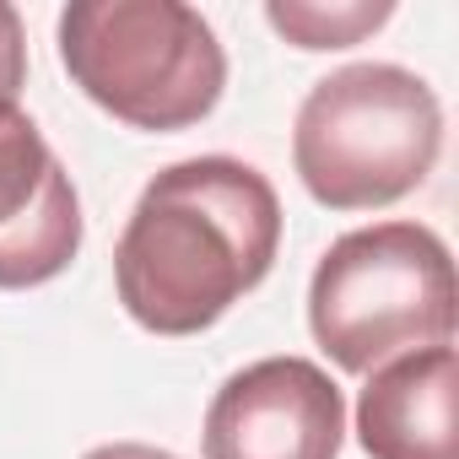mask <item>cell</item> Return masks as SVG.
<instances>
[{"label":"cell","mask_w":459,"mask_h":459,"mask_svg":"<svg viewBox=\"0 0 459 459\" xmlns=\"http://www.w3.org/2000/svg\"><path fill=\"white\" fill-rule=\"evenodd\" d=\"M276 249V184L238 157H189L141 189L114 249V287L141 330L200 335L271 276Z\"/></svg>","instance_id":"6da1fadb"},{"label":"cell","mask_w":459,"mask_h":459,"mask_svg":"<svg viewBox=\"0 0 459 459\" xmlns=\"http://www.w3.org/2000/svg\"><path fill=\"white\" fill-rule=\"evenodd\" d=\"M443 152V103L405 65H346L308 87L292 130L303 189L330 211H384L427 184Z\"/></svg>","instance_id":"7a4b0ae2"},{"label":"cell","mask_w":459,"mask_h":459,"mask_svg":"<svg viewBox=\"0 0 459 459\" xmlns=\"http://www.w3.org/2000/svg\"><path fill=\"white\" fill-rule=\"evenodd\" d=\"M60 65L130 130H189L227 87V55L184 0H71L60 12Z\"/></svg>","instance_id":"3957f363"},{"label":"cell","mask_w":459,"mask_h":459,"mask_svg":"<svg viewBox=\"0 0 459 459\" xmlns=\"http://www.w3.org/2000/svg\"><path fill=\"white\" fill-rule=\"evenodd\" d=\"M308 330L341 373L454 341V260L421 221H373L335 238L308 281Z\"/></svg>","instance_id":"277c9868"},{"label":"cell","mask_w":459,"mask_h":459,"mask_svg":"<svg viewBox=\"0 0 459 459\" xmlns=\"http://www.w3.org/2000/svg\"><path fill=\"white\" fill-rule=\"evenodd\" d=\"M346 394L308 357H265L227 378L205 411V459H335Z\"/></svg>","instance_id":"5b68a950"},{"label":"cell","mask_w":459,"mask_h":459,"mask_svg":"<svg viewBox=\"0 0 459 459\" xmlns=\"http://www.w3.org/2000/svg\"><path fill=\"white\" fill-rule=\"evenodd\" d=\"M82 255V200L44 130L0 103V292L55 281Z\"/></svg>","instance_id":"8992f818"},{"label":"cell","mask_w":459,"mask_h":459,"mask_svg":"<svg viewBox=\"0 0 459 459\" xmlns=\"http://www.w3.org/2000/svg\"><path fill=\"white\" fill-rule=\"evenodd\" d=\"M368 459H459V357L454 346L411 351L368 373L357 394Z\"/></svg>","instance_id":"52a82bcc"},{"label":"cell","mask_w":459,"mask_h":459,"mask_svg":"<svg viewBox=\"0 0 459 459\" xmlns=\"http://www.w3.org/2000/svg\"><path fill=\"white\" fill-rule=\"evenodd\" d=\"M265 17L298 49H351L368 33H378L394 17V6L389 0H341V6H319V0H271Z\"/></svg>","instance_id":"ba28073f"},{"label":"cell","mask_w":459,"mask_h":459,"mask_svg":"<svg viewBox=\"0 0 459 459\" xmlns=\"http://www.w3.org/2000/svg\"><path fill=\"white\" fill-rule=\"evenodd\" d=\"M22 87H28V33L17 6L0 0V103H17Z\"/></svg>","instance_id":"9c48e42d"},{"label":"cell","mask_w":459,"mask_h":459,"mask_svg":"<svg viewBox=\"0 0 459 459\" xmlns=\"http://www.w3.org/2000/svg\"><path fill=\"white\" fill-rule=\"evenodd\" d=\"M87 459H178V454L152 448V443H103V448H92Z\"/></svg>","instance_id":"30bf717a"}]
</instances>
